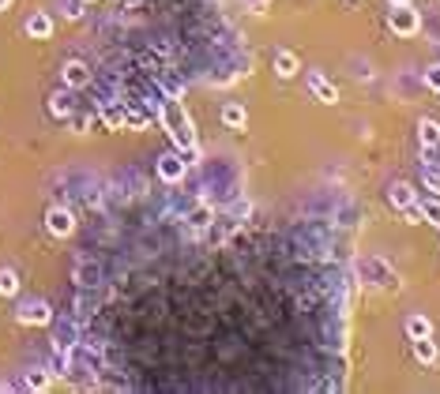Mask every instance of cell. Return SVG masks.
<instances>
[{"instance_id": "obj_24", "label": "cell", "mask_w": 440, "mask_h": 394, "mask_svg": "<svg viewBox=\"0 0 440 394\" xmlns=\"http://www.w3.org/2000/svg\"><path fill=\"white\" fill-rule=\"evenodd\" d=\"M94 278H98V267H91V263H79V267H76V281H79V286H94Z\"/></svg>"}, {"instance_id": "obj_6", "label": "cell", "mask_w": 440, "mask_h": 394, "mask_svg": "<svg viewBox=\"0 0 440 394\" xmlns=\"http://www.w3.org/2000/svg\"><path fill=\"white\" fill-rule=\"evenodd\" d=\"M309 94L320 98L324 106H335V102H339V91H335V83H327L324 71H309Z\"/></svg>"}, {"instance_id": "obj_22", "label": "cell", "mask_w": 440, "mask_h": 394, "mask_svg": "<svg viewBox=\"0 0 440 394\" xmlns=\"http://www.w3.org/2000/svg\"><path fill=\"white\" fill-rule=\"evenodd\" d=\"M19 293V275L15 270H0V297H15Z\"/></svg>"}, {"instance_id": "obj_18", "label": "cell", "mask_w": 440, "mask_h": 394, "mask_svg": "<svg viewBox=\"0 0 440 394\" xmlns=\"http://www.w3.org/2000/svg\"><path fill=\"white\" fill-rule=\"evenodd\" d=\"M211 218H214L211 203H199V207H192V211H188V225H192V229H207Z\"/></svg>"}, {"instance_id": "obj_10", "label": "cell", "mask_w": 440, "mask_h": 394, "mask_svg": "<svg viewBox=\"0 0 440 394\" xmlns=\"http://www.w3.org/2000/svg\"><path fill=\"white\" fill-rule=\"evenodd\" d=\"M414 357H418V364H437V360H440V345L433 342V334L414 342Z\"/></svg>"}, {"instance_id": "obj_26", "label": "cell", "mask_w": 440, "mask_h": 394, "mask_svg": "<svg viewBox=\"0 0 440 394\" xmlns=\"http://www.w3.org/2000/svg\"><path fill=\"white\" fill-rule=\"evenodd\" d=\"M426 184H429V188H433L437 196H440V173H437V169H426Z\"/></svg>"}, {"instance_id": "obj_19", "label": "cell", "mask_w": 440, "mask_h": 394, "mask_svg": "<svg viewBox=\"0 0 440 394\" xmlns=\"http://www.w3.org/2000/svg\"><path fill=\"white\" fill-rule=\"evenodd\" d=\"M50 383H53V372H45V368H30L27 372V387L30 391H50Z\"/></svg>"}, {"instance_id": "obj_20", "label": "cell", "mask_w": 440, "mask_h": 394, "mask_svg": "<svg viewBox=\"0 0 440 394\" xmlns=\"http://www.w3.org/2000/svg\"><path fill=\"white\" fill-rule=\"evenodd\" d=\"M50 113L53 117H72V94L68 91H57L50 98Z\"/></svg>"}, {"instance_id": "obj_1", "label": "cell", "mask_w": 440, "mask_h": 394, "mask_svg": "<svg viewBox=\"0 0 440 394\" xmlns=\"http://www.w3.org/2000/svg\"><path fill=\"white\" fill-rule=\"evenodd\" d=\"M158 113H162V124H166V132H170L173 147H177L181 154H185V162L192 165V162H196V154H199V143H196V132H192L188 113L181 109L177 98H166L162 106H158Z\"/></svg>"}, {"instance_id": "obj_7", "label": "cell", "mask_w": 440, "mask_h": 394, "mask_svg": "<svg viewBox=\"0 0 440 394\" xmlns=\"http://www.w3.org/2000/svg\"><path fill=\"white\" fill-rule=\"evenodd\" d=\"M365 281H373V286H384V289H399V278L388 270V263L380 259H369L365 263Z\"/></svg>"}, {"instance_id": "obj_21", "label": "cell", "mask_w": 440, "mask_h": 394, "mask_svg": "<svg viewBox=\"0 0 440 394\" xmlns=\"http://www.w3.org/2000/svg\"><path fill=\"white\" fill-rule=\"evenodd\" d=\"M151 124V113L147 109H132V106H124V128H147Z\"/></svg>"}, {"instance_id": "obj_29", "label": "cell", "mask_w": 440, "mask_h": 394, "mask_svg": "<svg viewBox=\"0 0 440 394\" xmlns=\"http://www.w3.org/2000/svg\"><path fill=\"white\" fill-rule=\"evenodd\" d=\"M8 4H12V0H0V12H4V8H8Z\"/></svg>"}, {"instance_id": "obj_16", "label": "cell", "mask_w": 440, "mask_h": 394, "mask_svg": "<svg viewBox=\"0 0 440 394\" xmlns=\"http://www.w3.org/2000/svg\"><path fill=\"white\" fill-rule=\"evenodd\" d=\"M76 334H79L76 323H60V327H57V338H53V345H57V349H68V353H72V349L79 345Z\"/></svg>"}, {"instance_id": "obj_12", "label": "cell", "mask_w": 440, "mask_h": 394, "mask_svg": "<svg viewBox=\"0 0 440 394\" xmlns=\"http://www.w3.org/2000/svg\"><path fill=\"white\" fill-rule=\"evenodd\" d=\"M102 124H106L109 132H121L124 128V106L121 102H106V106H102Z\"/></svg>"}, {"instance_id": "obj_28", "label": "cell", "mask_w": 440, "mask_h": 394, "mask_svg": "<svg viewBox=\"0 0 440 394\" xmlns=\"http://www.w3.org/2000/svg\"><path fill=\"white\" fill-rule=\"evenodd\" d=\"M395 4H410V0H388V8H395Z\"/></svg>"}, {"instance_id": "obj_14", "label": "cell", "mask_w": 440, "mask_h": 394, "mask_svg": "<svg viewBox=\"0 0 440 394\" xmlns=\"http://www.w3.org/2000/svg\"><path fill=\"white\" fill-rule=\"evenodd\" d=\"M418 139H421V147H440V124L437 120H418Z\"/></svg>"}, {"instance_id": "obj_17", "label": "cell", "mask_w": 440, "mask_h": 394, "mask_svg": "<svg viewBox=\"0 0 440 394\" xmlns=\"http://www.w3.org/2000/svg\"><path fill=\"white\" fill-rule=\"evenodd\" d=\"M298 68H301V64H298V56H294V53H278L275 56V71H278V76H283V79H294V76H298Z\"/></svg>"}, {"instance_id": "obj_11", "label": "cell", "mask_w": 440, "mask_h": 394, "mask_svg": "<svg viewBox=\"0 0 440 394\" xmlns=\"http://www.w3.org/2000/svg\"><path fill=\"white\" fill-rule=\"evenodd\" d=\"M27 34H30V38H38V42H45V38L53 34V19H50L45 12H34V15L27 19Z\"/></svg>"}, {"instance_id": "obj_9", "label": "cell", "mask_w": 440, "mask_h": 394, "mask_svg": "<svg viewBox=\"0 0 440 394\" xmlns=\"http://www.w3.org/2000/svg\"><path fill=\"white\" fill-rule=\"evenodd\" d=\"M388 199H391V207H395V211H406L410 203H418V196H414V188H410L406 181H395V184H391Z\"/></svg>"}, {"instance_id": "obj_27", "label": "cell", "mask_w": 440, "mask_h": 394, "mask_svg": "<svg viewBox=\"0 0 440 394\" xmlns=\"http://www.w3.org/2000/svg\"><path fill=\"white\" fill-rule=\"evenodd\" d=\"M64 15H68V19H79V15H83V0H72L68 12H64Z\"/></svg>"}, {"instance_id": "obj_25", "label": "cell", "mask_w": 440, "mask_h": 394, "mask_svg": "<svg viewBox=\"0 0 440 394\" xmlns=\"http://www.w3.org/2000/svg\"><path fill=\"white\" fill-rule=\"evenodd\" d=\"M426 86L429 91L440 94V64H433V68H426Z\"/></svg>"}, {"instance_id": "obj_15", "label": "cell", "mask_w": 440, "mask_h": 394, "mask_svg": "<svg viewBox=\"0 0 440 394\" xmlns=\"http://www.w3.org/2000/svg\"><path fill=\"white\" fill-rule=\"evenodd\" d=\"M429 334H433V323H429L426 316H410V319H406V338H410V342L429 338Z\"/></svg>"}, {"instance_id": "obj_8", "label": "cell", "mask_w": 440, "mask_h": 394, "mask_svg": "<svg viewBox=\"0 0 440 394\" xmlns=\"http://www.w3.org/2000/svg\"><path fill=\"white\" fill-rule=\"evenodd\" d=\"M60 76H64V86H68V91H76V86H87V83H91V71H87L83 60H68Z\"/></svg>"}, {"instance_id": "obj_13", "label": "cell", "mask_w": 440, "mask_h": 394, "mask_svg": "<svg viewBox=\"0 0 440 394\" xmlns=\"http://www.w3.org/2000/svg\"><path fill=\"white\" fill-rule=\"evenodd\" d=\"M222 124L234 128V132H241V128H245V106H237V102H226V106H222Z\"/></svg>"}, {"instance_id": "obj_4", "label": "cell", "mask_w": 440, "mask_h": 394, "mask_svg": "<svg viewBox=\"0 0 440 394\" xmlns=\"http://www.w3.org/2000/svg\"><path fill=\"white\" fill-rule=\"evenodd\" d=\"M45 229H50L53 237H68V233L76 229V214H72L68 207H50V211H45Z\"/></svg>"}, {"instance_id": "obj_2", "label": "cell", "mask_w": 440, "mask_h": 394, "mask_svg": "<svg viewBox=\"0 0 440 394\" xmlns=\"http://www.w3.org/2000/svg\"><path fill=\"white\" fill-rule=\"evenodd\" d=\"M388 27L395 38H414L421 30V15L414 12V4H395L388 12Z\"/></svg>"}, {"instance_id": "obj_5", "label": "cell", "mask_w": 440, "mask_h": 394, "mask_svg": "<svg viewBox=\"0 0 440 394\" xmlns=\"http://www.w3.org/2000/svg\"><path fill=\"white\" fill-rule=\"evenodd\" d=\"M15 316H19V323H27V327H45V323H53V312H50V304H45V301L23 304Z\"/></svg>"}, {"instance_id": "obj_30", "label": "cell", "mask_w": 440, "mask_h": 394, "mask_svg": "<svg viewBox=\"0 0 440 394\" xmlns=\"http://www.w3.org/2000/svg\"><path fill=\"white\" fill-rule=\"evenodd\" d=\"M83 4H87V0H83Z\"/></svg>"}, {"instance_id": "obj_23", "label": "cell", "mask_w": 440, "mask_h": 394, "mask_svg": "<svg viewBox=\"0 0 440 394\" xmlns=\"http://www.w3.org/2000/svg\"><path fill=\"white\" fill-rule=\"evenodd\" d=\"M421 214H426V222H429V225H437V229H440V196L421 199Z\"/></svg>"}, {"instance_id": "obj_3", "label": "cell", "mask_w": 440, "mask_h": 394, "mask_svg": "<svg viewBox=\"0 0 440 394\" xmlns=\"http://www.w3.org/2000/svg\"><path fill=\"white\" fill-rule=\"evenodd\" d=\"M185 173H188V162H185L181 150H166V154L158 158V176H162L166 184H177Z\"/></svg>"}]
</instances>
